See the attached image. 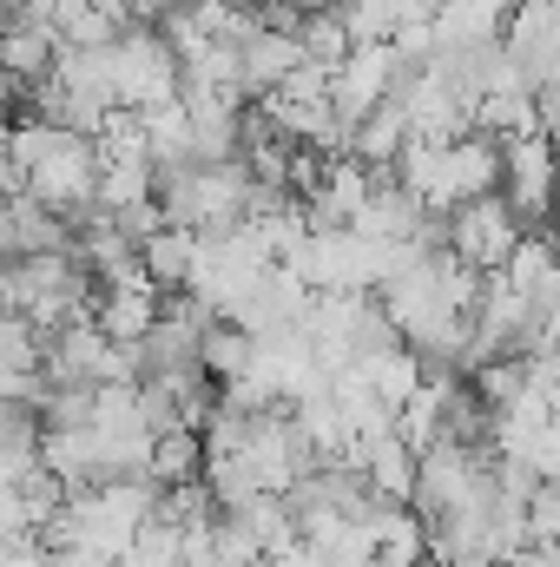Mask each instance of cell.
I'll return each instance as SVG.
<instances>
[{"label": "cell", "instance_id": "6da1fadb", "mask_svg": "<svg viewBox=\"0 0 560 567\" xmlns=\"http://www.w3.org/2000/svg\"><path fill=\"white\" fill-rule=\"evenodd\" d=\"M7 158L20 172V192L40 198L46 212H60L66 225L93 212V178H100V158L86 133H66L40 113H20L7 120Z\"/></svg>", "mask_w": 560, "mask_h": 567}, {"label": "cell", "instance_id": "7a4b0ae2", "mask_svg": "<svg viewBox=\"0 0 560 567\" xmlns=\"http://www.w3.org/2000/svg\"><path fill=\"white\" fill-rule=\"evenodd\" d=\"M106 53H113V106L145 113V106L178 100V53L165 47V33L152 20H126Z\"/></svg>", "mask_w": 560, "mask_h": 567}, {"label": "cell", "instance_id": "3957f363", "mask_svg": "<svg viewBox=\"0 0 560 567\" xmlns=\"http://www.w3.org/2000/svg\"><path fill=\"white\" fill-rule=\"evenodd\" d=\"M521 238V218L508 212L501 192H481V198H462L442 212V245L468 265V271H501V258L515 251Z\"/></svg>", "mask_w": 560, "mask_h": 567}, {"label": "cell", "instance_id": "277c9868", "mask_svg": "<svg viewBox=\"0 0 560 567\" xmlns=\"http://www.w3.org/2000/svg\"><path fill=\"white\" fill-rule=\"evenodd\" d=\"M495 185H501V140H488V133H455V140H442V152H435V178H428V192H422V212H448V205L481 198V192H495Z\"/></svg>", "mask_w": 560, "mask_h": 567}, {"label": "cell", "instance_id": "5b68a950", "mask_svg": "<svg viewBox=\"0 0 560 567\" xmlns=\"http://www.w3.org/2000/svg\"><path fill=\"white\" fill-rule=\"evenodd\" d=\"M508 212L521 218V231H541L548 225V198H554V145L548 133H515L501 140V185Z\"/></svg>", "mask_w": 560, "mask_h": 567}, {"label": "cell", "instance_id": "8992f818", "mask_svg": "<svg viewBox=\"0 0 560 567\" xmlns=\"http://www.w3.org/2000/svg\"><path fill=\"white\" fill-rule=\"evenodd\" d=\"M390 40H363V47H350L336 66H330V80H323V106L336 113V126L350 133L376 100H390Z\"/></svg>", "mask_w": 560, "mask_h": 567}, {"label": "cell", "instance_id": "52a82bcc", "mask_svg": "<svg viewBox=\"0 0 560 567\" xmlns=\"http://www.w3.org/2000/svg\"><path fill=\"white\" fill-rule=\"evenodd\" d=\"M501 47L528 73V86L560 73V0H508L501 13Z\"/></svg>", "mask_w": 560, "mask_h": 567}, {"label": "cell", "instance_id": "ba28073f", "mask_svg": "<svg viewBox=\"0 0 560 567\" xmlns=\"http://www.w3.org/2000/svg\"><path fill=\"white\" fill-rule=\"evenodd\" d=\"M416 225H422V198L409 185H396L390 172L370 178V198H363L356 218H350V231H363V238H376V245H409Z\"/></svg>", "mask_w": 560, "mask_h": 567}, {"label": "cell", "instance_id": "9c48e42d", "mask_svg": "<svg viewBox=\"0 0 560 567\" xmlns=\"http://www.w3.org/2000/svg\"><path fill=\"white\" fill-rule=\"evenodd\" d=\"M152 317H158V290L145 278L100 284V297H93V323H100L113 343H139L145 330H152Z\"/></svg>", "mask_w": 560, "mask_h": 567}, {"label": "cell", "instance_id": "30bf717a", "mask_svg": "<svg viewBox=\"0 0 560 567\" xmlns=\"http://www.w3.org/2000/svg\"><path fill=\"white\" fill-rule=\"evenodd\" d=\"M191 265H198V231L191 225H158V231L139 238V271L152 290H185Z\"/></svg>", "mask_w": 560, "mask_h": 567}, {"label": "cell", "instance_id": "8fae6325", "mask_svg": "<svg viewBox=\"0 0 560 567\" xmlns=\"http://www.w3.org/2000/svg\"><path fill=\"white\" fill-rule=\"evenodd\" d=\"M363 482L376 502H409V482H416V449L396 435V429H376L363 435Z\"/></svg>", "mask_w": 560, "mask_h": 567}, {"label": "cell", "instance_id": "7c38bea8", "mask_svg": "<svg viewBox=\"0 0 560 567\" xmlns=\"http://www.w3.org/2000/svg\"><path fill=\"white\" fill-rule=\"evenodd\" d=\"M501 13H508V0H435L428 33H435V47H488V40H501Z\"/></svg>", "mask_w": 560, "mask_h": 567}, {"label": "cell", "instance_id": "4fadbf2b", "mask_svg": "<svg viewBox=\"0 0 560 567\" xmlns=\"http://www.w3.org/2000/svg\"><path fill=\"white\" fill-rule=\"evenodd\" d=\"M297 60H303V53H297V33H283V27H258V33L238 47V86H245V100L271 93Z\"/></svg>", "mask_w": 560, "mask_h": 567}, {"label": "cell", "instance_id": "5bb4252c", "mask_svg": "<svg viewBox=\"0 0 560 567\" xmlns=\"http://www.w3.org/2000/svg\"><path fill=\"white\" fill-rule=\"evenodd\" d=\"M403 140H409V120H403V106L396 100H376L350 133H343V152L350 158H363L370 172H390V158L403 152Z\"/></svg>", "mask_w": 560, "mask_h": 567}, {"label": "cell", "instance_id": "9a60e30c", "mask_svg": "<svg viewBox=\"0 0 560 567\" xmlns=\"http://www.w3.org/2000/svg\"><path fill=\"white\" fill-rule=\"evenodd\" d=\"M350 363H356V377H363L390 410H396V403L422 383V363H416V350H409L403 337H390V343H376V350H356Z\"/></svg>", "mask_w": 560, "mask_h": 567}, {"label": "cell", "instance_id": "2e32d148", "mask_svg": "<svg viewBox=\"0 0 560 567\" xmlns=\"http://www.w3.org/2000/svg\"><path fill=\"white\" fill-rule=\"evenodd\" d=\"M53 27H40V20H27V13H7L0 20V73H13L20 86H33L40 73H46V60H53Z\"/></svg>", "mask_w": 560, "mask_h": 567}, {"label": "cell", "instance_id": "e0dca14e", "mask_svg": "<svg viewBox=\"0 0 560 567\" xmlns=\"http://www.w3.org/2000/svg\"><path fill=\"white\" fill-rule=\"evenodd\" d=\"M251 357H258V337H251V330H238L231 317H211V323L198 330V370H205L211 383H225V377L251 370Z\"/></svg>", "mask_w": 560, "mask_h": 567}, {"label": "cell", "instance_id": "ac0fdd59", "mask_svg": "<svg viewBox=\"0 0 560 567\" xmlns=\"http://www.w3.org/2000/svg\"><path fill=\"white\" fill-rule=\"evenodd\" d=\"M46 27H53V40H60V47H106L126 20H120V13H106L100 0H53Z\"/></svg>", "mask_w": 560, "mask_h": 567}, {"label": "cell", "instance_id": "d6986e66", "mask_svg": "<svg viewBox=\"0 0 560 567\" xmlns=\"http://www.w3.org/2000/svg\"><path fill=\"white\" fill-rule=\"evenodd\" d=\"M7 212H13L20 251H73V225H66L60 212H46L40 198H27V192H7Z\"/></svg>", "mask_w": 560, "mask_h": 567}, {"label": "cell", "instance_id": "ffe728a7", "mask_svg": "<svg viewBox=\"0 0 560 567\" xmlns=\"http://www.w3.org/2000/svg\"><path fill=\"white\" fill-rule=\"evenodd\" d=\"M198 462H205V442H198V429H165V435H152L145 475H152L158 488H172V482H191V475H198Z\"/></svg>", "mask_w": 560, "mask_h": 567}, {"label": "cell", "instance_id": "44dd1931", "mask_svg": "<svg viewBox=\"0 0 560 567\" xmlns=\"http://www.w3.org/2000/svg\"><path fill=\"white\" fill-rule=\"evenodd\" d=\"M297 53L310 60V66H336L343 53H350V33H343V13L336 7H310V13H297Z\"/></svg>", "mask_w": 560, "mask_h": 567}, {"label": "cell", "instance_id": "7402d4cb", "mask_svg": "<svg viewBox=\"0 0 560 567\" xmlns=\"http://www.w3.org/2000/svg\"><path fill=\"white\" fill-rule=\"evenodd\" d=\"M145 158L152 165H178V158H191V126H185V106L178 100H165V106H145Z\"/></svg>", "mask_w": 560, "mask_h": 567}, {"label": "cell", "instance_id": "603a6c76", "mask_svg": "<svg viewBox=\"0 0 560 567\" xmlns=\"http://www.w3.org/2000/svg\"><path fill=\"white\" fill-rule=\"evenodd\" d=\"M139 198H152V165H100V178H93L100 212H126Z\"/></svg>", "mask_w": 560, "mask_h": 567}, {"label": "cell", "instance_id": "cb8c5ba5", "mask_svg": "<svg viewBox=\"0 0 560 567\" xmlns=\"http://www.w3.org/2000/svg\"><path fill=\"white\" fill-rule=\"evenodd\" d=\"M501 278L515 284V290L554 278V245H548V231H521V238H515V251L501 258Z\"/></svg>", "mask_w": 560, "mask_h": 567}, {"label": "cell", "instance_id": "d4e9b609", "mask_svg": "<svg viewBox=\"0 0 560 567\" xmlns=\"http://www.w3.org/2000/svg\"><path fill=\"white\" fill-rule=\"evenodd\" d=\"M521 528H528V542H554L560 535V482L554 475L521 495Z\"/></svg>", "mask_w": 560, "mask_h": 567}, {"label": "cell", "instance_id": "484cf974", "mask_svg": "<svg viewBox=\"0 0 560 567\" xmlns=\"http://www.w3.org/2000/svg\"><path fill=\"white\" fill-rule=\"evenodd\" d=\"M7 192H20V172H13V158H7V120H0V198Z\"/></svg>", "mask_w": 560, "mask_h": 567}, {"label": "cell", "instance_id": "4316f807", "mask_svg": "<svg viewBox=\"0 0 560 567\" xmlns=\"http://www.w3.org/2000/svg\"><path fill=\"white\" fill-rule=\"evenodd\" d=\"M100 7H106V13H120V20H133V13H126V0H100Z\"/></svg>", "mask_w": 560, "mask_h": 567}]
</instances>
